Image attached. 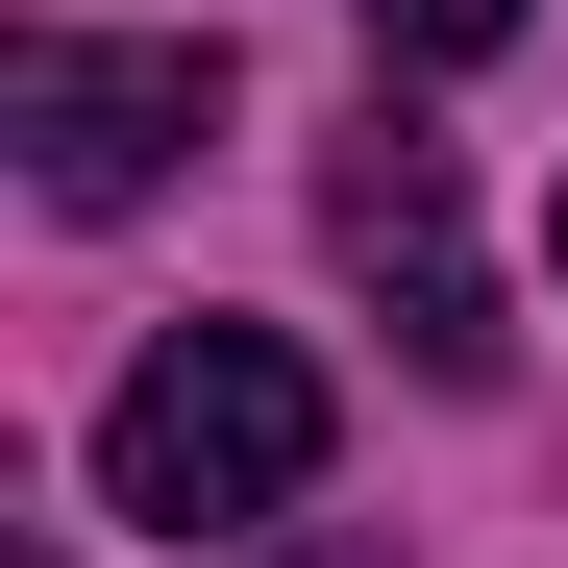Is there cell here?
<instances>
[{
	"mask_svg": "<svg viewBox=\"0 0 568 568\" xmlns=\"http://www.w3.org/2000/svg\"><path fill=\"white\" fill-rule=\"evenodd\" d=\"M100 495L149 544H247V519H297L322 495V371L272 346V322H173L124 396H100Z\"/></svg>",
	"mask_w": 568,
	"mask_h": 568,
	"instance_id": "obj_1",
	"label": "cell"
},
{
	"mask_svg": "<svg viewBox=\"0 0 568 568\" xmlns=\"http://www.w3.org/2000/svg\"><path fill=\"white\" fill-rule=\"evenodd\" d=\"M223 124V50H173V26H26L0 50V149H26V199H149L173 149Z\"/></svg>",
	"mask_w": 568,
	"mask_h": 568,
	"instance_id": "obj_2",
	"label": "cell"
},
{
	"mask_svg": "<svg viewBox=\"0 0 568 568\" xmlns=\"http://www.w3.org/2000/svg\"><path fill=\"white\" fill-rule=\"evenodd\" d=\"M322 223H346V272L396 297V346L445 371V396H495V272H469V199H445V124H346Z\"/></svg>",
	"mask_w": 568,
	"mask_h": 568,
	"instance_id": "obj_3",
	"label": "cell"
},
{
	"mask_svg": "<svg viewBox=\"0 0 568 568\" xmlns=\"http://www.w3.org/2000/svg\"><path fill=\"white\" fill-rule=\"evenodd\" d=\"M544 26V0H371V50H396V74H469V50H519Z\"/></svg>",
	"mask_w": 568,
	"mask_h": 568,
	"instance_id": "obj_4",
	"label": "cell"
}]
</instances>
